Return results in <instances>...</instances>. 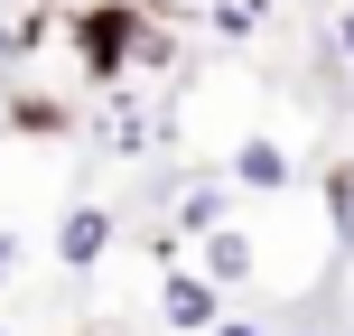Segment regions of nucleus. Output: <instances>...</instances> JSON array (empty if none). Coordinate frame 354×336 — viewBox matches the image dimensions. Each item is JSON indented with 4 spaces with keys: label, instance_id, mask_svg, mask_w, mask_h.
Wrapping results in <instances>:
<instances>
[{
    "label": "nucleus",
    "instance_id": "obj_8",
    "mask_svg": "<svg viewBox=\"0 0 354 336\" xmlns=\"http://www.w3.org/2000/svg\"><path fill=\"white\" fill-rule=\"evenodd\" d=\"M270 19V0H214V37H252Z\"/></svg>",
    "mask_w": 354,
    "mask_h": 336
},
{
    "label": "nucleus",
    "instance_id": "obj_10",
    "mask_svg": "<svg viewBox=\"0 0 354 336\" xmlns=\"http://www.w3.org/2000/svg\"><path fill=\"white\" fill-rule=\"evenodd\" d=\"M214 336H280V327H252V318H224V327H214Z\"/></svg>",
    "mask_w": 354,
    "mask_h": 336
},
{
    "label": "nucleus",
    "instance_id": "obj_3",
    "mask_svg": "<svg viewBox=\"0 0 354 336\" xmlns=\"http://www.w3.org/2000/svg\"><path fill=\"white\" fill-rule=\"evenodd\" d=\"M103 252H112V206H75L66 224H56V262L66 271H93Z\"/></svg>",
    "mask_w": 354,
    "mask_h": 336
},
{
    "label": "nucleus",
    "instance_id": "obj_1",
    "mask_svg": "<svg viewBox=\"0 0 354 336\" xmlns=\"http://www.w3.org/2000/svg\"><path fill=\"white\" fill-rule=\"evenodd\" d=\"M66 37H75V56H84L93 85H112V75L159 66V56H168V37L140 19V0H93V10H75V19H66Z\"/></svg>",
    "mask_w": 354,
    "mask_h": 336
},
{
    "label": "nucleus",
    "instance_id": "obj_5",
    "mask_svg": "<svg viewBox=\"0 0 354 336\" xmlns=\"http://www.w3.org/2000/svg\"><path fill=\"white\" fill-rule=\"evenodd\" d=\"M196 271H205L214 290H243V281H252V233L214 224V233H205V262H196Z\"/></svg>",
    "mask_w": 354,
    "mask_h": 336
},
{
    "label": "nucleus",
    "instance_id": "obj_14",
    "mask_svg": "<svg viewBox=\"0 0 354 336\" xmlns=\"http://www.w3.org/2000/svg\"><path fill=\"white\" fill-rule=\"evenodd\" d=\"M308 336H326V327H308Z\"/></svg>",
    "mask_w": 354,
    "mask_h": 336
},
{
    "label": "nucleus",
    "instance_id": "obj_6",
    "mask_svg": "<svg viewBox=\"0 0 354 336\" xmlns=\"http://www.w3.org/2000/svg\"><path fill=\"white\" fill-rule=\"evenodd\" d=\"M214 224H224V177H196V187L177 196V233H187V243H205Z\"/></svg>",
    "mask_w": 354,
    "mask_h": 336
},
{
    "label": "nucleus",
    "instance_id": "obj_13",
    "mask_svg": "<svg viewBox=\"0 0 354 336\" xmlns=\"http://www.w3.org/2000/svg\"><path fill=\"white\" fill-rule=\"evenodd\" d=\"M345 103H354V85H345Z\"/></svg>",
    "mask_w": 354,
    "mask_h": 336
},
{
    "label": "nucleus",
    "instance_id": "obj_9",
    "mask_svg": "<svg viewBox=\"0 0 354 336\" xmlns=\"http://www.w3.org/2000/svg\"><path fill=\"white\" fill-rule=\"evenodd\" d=\"M326 37H336V56L354 66V10H336V28H326Z\"/></svg>",
    "mask_w": 354,
    "mask_h": 336
},
{
    "label": "nucleus",
    "instance_id": "obj_12",
    "mask_svg": "<svg viewBox=\"0 0 354 336\" xmlns=\"http://www.w3.org/2000/svg\"><path fill=\"white\" fill-rule=\"evenodd\" d=\"M168 10H177V0H168ZM205 10H214V0H205Z\"/></svg>",
    "mask_w": 354,
    "mask_h": 336
},
{
    "label": "nucleus",
    "instance_id": "obj_2",
    "mask_svg": "<svg viewBox=\"0 0 354 336\" xmlns=\"http://www.w3.org/2000/svg\"><path fill=\"white\" fill-rule=\"evenodd\" d=\"M159 318L187 327V336H214V327H224V290H214L205 271H168V281H159Z\"/></svg>",
    "mask_w": 354,
    "mask_h": 336
},
{
    "label": "nucleus",
    "instance_id": "obj_4",
    "mask_svg": "<svg viewBox=\"0 0 354 336\" xmlns=\"http://www.w3.org/2000/svg\"><path fill=\"white\" fill-rule=\"evenodd\" d=\"M233 187H252V196H280V187H289V150L270 141V131H252V141L233 150Z\"/></svg>",
    "mask_w": 354,
    "mask_h": 336
},
{
    "label": "nucleus",
    "instance_id": "obj_11",
    "mask_svg": "<svg viewBox=\"0 0 354 336\" xmlns=\"http://www.w3.org/2000/svg\"><path fill=\"white\" fill-rule=\"evenodd\" d=\"M10 271H19V243H10V233H0V281H10Z\"/></svg>",
    "mask_w": 354,
    "mask_h": 336
},
{
    "label": "nucleus",
    "instance_id": "obj_15",
    "mask_svg": "<svg viewBox=\"0 0 354 336\" xmlns=\"http://www.w3.org/2000/svg\"><path fill=\"white\" fill-rule=\"evenodd\" d=\"M345 336H354V327H345Z\"/></svg>",
    "mask_w": 354,
    "mask_h": 336
},
{
    "label": "nucleus",
    "instance_id": "obj_7",
    "mask_svg": "<svg viewBox=\"0 0 354 336\" xmlns=\"http://www.w3.org/2000/svg\"><path fill=\"white\" fill-rule=\"evenodd\" d=\"M326 215H336V252H354V159L326 168Z\"/></svg>",
    "mask_w": 354,
    "mask_h": 336
}]
</instances>
